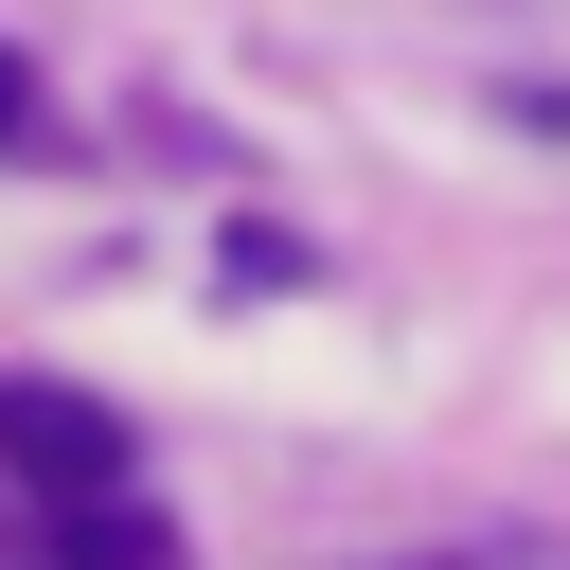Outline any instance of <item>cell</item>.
Returning a JSON list of instances; mask_svg holds the SVG:
<instances>
[{
	"mask_svg": "<svg viewBox=\"0 0 570 570\" xmlns=\"http://www.w3.org/2000/svg\"><path fill=\"white\" fill-rule=\"evenodd\" d=\"M0 481L36 499H125V410L53 392V374H0Z\"/></svg>",
	"mask_w": 570,
	"mask_h": 570,
	"instance_id": "obj_1",
	"label": "cell"
},
{
	"mask_svg": "<svg viewBox=\"0 0 570 570\" xmlns=\"http://www.w3.org/2000/svg\"><path fill=\"white\" fill-rule=\"evenodd\" d=\"M36 570H178V534L125 517V499H53V552H36Z\"/></svg>",
	"mask_w": 570,
	"mask_h": 570,
	"instance_id": "obj_2",
	"label": "cell"
},
{
	"mask_svg": "<svg viewBox=\"0 0 570 570\" xmlns=\"http://www.w3.org/2000/svg\"><path fill=\"white\" fill-rule=\"evenodd\" d=\"M0 160H53V107H36V53H0Z\"/></svg>",
	"mask_w": 570,
	"mask_h": 570,
	"instance_id": "obj_3",
	"label": "cell"
}]
</instances>
